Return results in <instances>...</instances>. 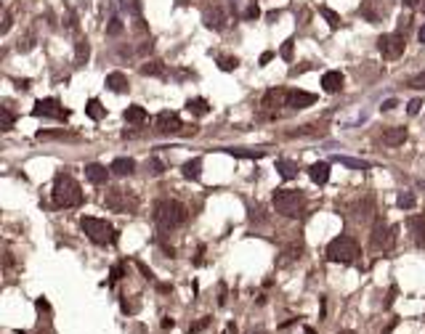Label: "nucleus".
<instances>
[{
	"mask_svg": "<svg viewBox=\"0 0 425 334\" xmlns=\"http://www.w3.org/2000/svg\"><path fill=\"white\" fill-rule=\"evenodd\" d=\"M189 220V209L175 199H160L154 205V223L162 231H173L178 225H184Z\"/></svg>",
	"mask_w": 425,
	"mask_h": 334,
	"instance_id": "obj_1",
	"label": "nucleus"
},
{
	"mask_svg": "<svg viewBox=\"0 0 425 334\" xmlns=\"http://www.w3.org/2000/svg\"><path fill=\"white\" fill-rule=\"evenodd\" d=\"M53 205L56 207H77L83 205V189L72 175L59 173L53 180Z\"/></svg>",
	"mask_w": 425,
	"mask_h": 334,
	"instance_id": "obj_2",
	"label": "nucleus"
},
{
	"mask_svg": "<svg viewBox=\"0 0 425 334\" xmlns=\"http://www.w3.org/2000/svg\"><path fill=\"white\" fill-rule=\"evenodd\" d=\"M271 205L285 218H300L306 209V194L300 189H279L271 199Z\"/></svg>",
	"mask_w": 425,
	"mask_h": 334,
	"instance_id": "obj_3",
	"label": "nucleus"
},
{
	"mask_svg": "<svg viewBox=\"0 0 425 334\" xmlns=\"http://www.w3.org/2000/svg\"><path fill=\"white\" fill-rule=\"evenodd\" d=\"M80 228L88 234L90 241H96V244H115V241H117L115 225L106 223V220H101V218H83L80 220Z\"/></svg>",
	"mask_w": 425,
	"mask_h": 334,
	"instance_id": "obj_4",
	"label": "nucleus"
},
{
	"mask_svg": "<svg viewBox=\"0 0 425 334\" xmlns=\"http://www.w3.org/2000/svg\"><path fill=\"white\" fill-rule=\"evenodd\" d=\"M327 257H330V263L348 265L359 257V244H356L351 236H338V239H332L330 247H327Z\"/></svg>",
	"mask_w": 425,
	"mask_h": 334,
	"instance_id": "obj_5",
	"label": "nucleus"
},
{
	"mask_svg": "<svg viewBox=\"0 0 425 334\" xmlns=\"http://www.w3.org/2000/svg\"><path fill=\"white\" fill-rule=\"evenodd\" d=\"M396 225H388V223H383V220H377L375 223V228H372V250H377V252H388V250H393V244H396Z\"/></svg>",
	"mask_w": 425,
	"mask_h": 334,
	"instance_id": "obj_6",
	"label": "nucleus"
},
{
	"mask_svg": "<svg viewBox=\"0 0 425 334\" xmlns=\"http://www.w3.org/2000/svg\"><path fill=\"white\" fill-rule=\"evenodd\" d=\"M104 205L106 209H112V212H133L136 209V196H130L125 189H109L104 196Z\"/></svg>",
	"mask_w": 425,
	"mask_h": 334,
	"instance_id": "obj_7",
	"label": "nucleus"
},
{
	"mask_svg": "<svg viewBox=\"0 0 425 334\" xmlns=\"http://www.w3.org/2000/svg\"><path fill=\"white\" fill-rule=\"evenodd\" d=\"M404 45H407V40L401 32H391V35H383L377 40V50L383 53V59H399L404 53Z\"/></svg>",
	"mask_w": 425,
	"mask_h": 334,
	"instance_id": "obj_8",
	"label": "nucleus"
},
{
	"mask_svg": "<svg viewBox=\"0 0 425 334\" xmlns=\"http://www.w3.org/2000/svg\"><path fill=\"white\" fill-rule=\"evenodd\" d=\"M32 114L35 117H53V120H67L69 111H67L56 98H40L35 104V109H32Z\"/></svg>",
	"mask_w": 425,
	"mask_h": 334,
	"instance_id": "obj_9",
	"label": "nucleus"
},
{
	"mask_svg": "<svg viewBox=\"0 0 425 334\" xmlns=\"http://www.w3.org/2000/svg\"><path fill=\"white\" fill-rule=\"evenodd\" d=\"M181 127H184V122L175 111H160L157 114V130L160 133H181Z\"/></svg>",
	"mask_w": 425,
	"mask_h": 334,
	"instance_id": "obj_10",
	"label": "nucleus"
},
{
	"mask_svg": "<svg viewBox=\"0 0 425 334\" xmlns=\"http://www.w3.org/2000/svg\"><path fill=\"white\" fill-rule=\"evenodd\" d=\"M316 101L314 93H306V90H287V106L290 109H306Z\"/></svg>",
	"mask_w": 425,
	"mask_h": 334,
	"instance_id": "obj_11",
	"label": "nucleus"
},
{
	"mask_svg": "<svg viewBox=\"0 0 425 334\" xmlns=\"http://www.w3.org/2000/svg\"><path fill=\"white\" fill-rule=\"evenodd\" d=\"M407 225H409V231H412L415 244L420 247V250H425V215H412V218L407 220Z\"/></svg>",
	"mask_w": 425,
	"mask_h": 334,
	"instance_id": "obj_12",
	"label": "nucleus"
},
{
	"mask_svg": "<svg viewBox=\"0 0 425 334\" xmlns=\"http://www.w3.org/2000/svg\"><path fill=\"white\" fill-rule=\"evenodd\" d=\"M229 24V16H226V11L223 8H210V11H205V27H210V30H223V27Z\"/></svg>",
	"mask_w": 425,
	"mask_h": 334,
	"instance_id": "obj_13",
	"label": "nucleus"
},
{
	"mask_svg": "<svg viewBox=\"0 0 425 334\" xmlns=\"http://www.w3.org/2000/svg\"><path fill=\"white\" fill-rule=\"evenodd\" d=\"M263 106L266 109H276V106H287V90L285 88H271L263 95Z\"/></svg>",
	"mask_w": 425,
	"mask_h": 334,
	"instance_id": "obj_14",
	"label": "nucleus"
},
{
	"mask_svg": "<svg viewBox=\"0 0 425 334\" xmlns=\"http://www.w3.org/2000/svg\"><path fill=\"white\" fill-rule=\"evenodd\" d=\"M322 88H324V93H340V90H343V75L335 72V69L324 72V75H322Z\"/></svg>",
	"mask_w": 425,
	"mask_h": 334,
	"instance_id": "obj_15",
	"label": "nucleus"
},
{
	"mask_svg": "<svg viewBox=\"0 0 425 334\" xmlns=\"http://www.w3.org/2000/svg\"><path fill=\"white\" fill-rule=\"evenodd\" d=\"M85 178L90 180V183H96V186H104L106 183V178H109V170H106L104 165H85Z\"/></svg>",
	"mask_w": 425,
	"mask_h": 334,
	"instance_id": "obj_16",
	"label": "nucleus"
},
{
	"mask_svg": "<svg viewBox=\"0 0 425 334\" xmlns=\"http://www.w3.org/2000/svg\"><path fill=\"white\" fill-rule=\"evenodd\" d=\"M308 175H311L314 183L324 186L327 180H330V165H327V162H314V165L308 167Z\"/></svg>",
	"mask_w": 425,
	"mask_h": 334,
	"instance_id": "obj_17",
	"label": "nucleus"
},
{
	"mask_svg": "<svg viewBox=\"0 0 425 334\" xmlns=\"http://www.w3.org/2000/svg\"><path fill=\"white\" fill-rule=\"evenodd\" d=\"M106 88H109L112 93H125L128 90V77L122 75V72H109V75H106Z\"/></svg>",
	"mask_w": 425,
	"mask_h": 334,
	"instance_id": "obj_18",
	"label": "nucleus"
},
{
	"mask_svg": "<svg viewBox=\"0 0 425 334\" xmlns=\"http://www.w3.org/2000/svg\"><path fill=\"white\" fill-rule=\"evenodd\" d=\"M407 141V127H388L383 133V143L385 146H401Z\"/></svg>",
	"mask_w": 425,
	"mask_h": 334,
	"instance_id": "obj_19",
	"label": "nucleus"
},
{
	"mask_svg": "<svg viewBox=\"0 0 425 334\" xmlns=\"http://www.w3.org/2000/svg\"><path fill=\"white\" fill-rule=\"evenodd\" d=\"M109 170H112L115 175H130V173L136 170V162L130 159V157H117V159L112 162Z\"/></svg>",
	"mask_w": 425,
	"mask_h": 334,
	"instance_id": "obj_20",
	"label": "nucleus"
},
{
	"mask_svg": "<svg viewBox=\"0 0 425 334\" xmlns=\"http://www.w3.org/2000/svg\"><path fill=\"white\" fill-rule=\"evenodd\" d=\"M125 122L128 125H144L146 122V109L144 106H128L125 109Z\"/></svg>",
	"mask_w": 425,
	"mask_h": 334,
	"instance_id": "obj_21",
	"label": "nucleus"
},
{
	"mask_svg": "<svg viewBox=\"0 0 425 334\" xmlns=\"http://www.w3.org/2000/svg\"><path fill=\"white\" fill-rule=\"evenodd\" d=\"M327 130L324 125H316V122H311V125H303V127H298V130H290V138H300V135H324Z\"/></svg>",
	"mask_w": 425,
	"mask_h": 334,
	"instance_id": "obj_22",
	"label": "nucleus"
},
{
	"mask_svg": "<svg viewBox=\"0 0 425 334\" xmlns=\"http://www.w3.org/2000/svg\"><path fill=\"white\" fill-rule=\"evenodd\" d=\"M200 175H202V159H200V157H194V159H189L184 165V178L200 180Z\"/></svg>",
	"mask_w": 425,
	"mask_h": 334,
	"instance_id": "obj_23",
	"label": "nucleus"
},
{
	"mask_svg": "<svg viewBox=\"0 0 425 334\" xmlns=\"http://www.w3.org/2000/svg\"><path fill=\"white\" fill-rule=\"evenodd\" d=\"M85 114H88L90 120H96V122H99V120H104L106 109L101 106V101H99V98H90L88 104H85Z\"/></svg>",
	"mask_w": 425,
	"mask_h": 334,
	"instance_id": "obj_24",
	"label": "nucleus"
},
{
	"mask_svg": "<svg viewBox=\"0 0 425 334\" xmlns=\"http://www.w3.org/2000/svg\"><path fill=\"white\" fill-rule=\"evenodd\" d=\"M231 157H242V159H260L266 154V149H223Z\"/></svg>",
	"mask_w": 425,
	"mask_h": 334,
	"instance_id": "obj_25",
	"label": "nucleus"
},
{
	"mask_svg": "<svg viewBox=\"0 0 425 334\" xmlns=\"http://www.w3.org/2000/svg\"><path fill=\"white\" fill-rule=\"evenodd\" d=\"M186 109H189L191 114H197V117H205L207 111H210V104H207L205 98H189L186 101Z\"/></svg>",
	"mask_w": 425,
	"mask_h": 334,
	"instance_id": "obj_26",
	"label": "nucleus"
},
{
	"mask_svg": "<svg viewBox=\"0 0 425 334\" xmlns=\"http://www.w3.org/2000/svg\"><path fill=\"white\" fill-rule=\"evenodd\" d=\"M276 170H279V175L285 180H290V178H295L298 175V165L295 162H290V159H279L276 162Z\"/></svg>",
	"mask_w": 425,
	"mask_h": 334,
	"instance_id": "obj_27",
	"label": "nucleus"
},
{
	"mask_svg": "<svg viewBox=\"0 0 425 334\" xmlns=\"http://www.w3.org/2000/svg\"><path fill=\"white\" fill-rule=\"evenodd\" d=\"M354 212H356V218L359 220H367V218H372V212H375V205H372V199L367 196L364 202H359V205L354 207Z\"/></svg>",
	"mask_w": 425,
	"mask_h": 334,
	"instance_id": "obj_28",
	"label": "nucleus"
},
{
	"mask_svg": "<svg viewBox=\"0 0 425 334\" xmlns=\"http://www.w3.org/2000/svg\"><path fill=\"white\" fill-rule=\"evenodd\" d=\"M332 162H340V165H345V167H351V170H367V167H370L367 162L354 159V157H343V154H335V157H332Z\"/></svg>",
	"mask_w": 425,
	"mask_h": 334,
	"instance_id": "obj_29",
	"label": "nucleus"
},
{
	"mask_svg": "<svg viewBox=\"0 0 425 334\" xmlns=\"http://www.w3.org/2000/svg\"><path fill=\"white\" fill-rule=\"evenodd\" d=\"M141 75H152V77H165V66H162V61H146V64L141 66Z\"/></svg>",
	"mask_w": 425,
	"mask_h": 334,
	"instance_id": "obj_30",
	"label": "nucleus"
},
{
	"mask_svg": "<svg viewBox=\"0 0 425 334\" xmlns=\"http://www.w3.org/2000/svg\"><path fill=\"white\" fill-rule=\"evenodd\" d=\"M319 14H322V16H324V19H327V24H330L332 30H338V27H340V14H335V11H332V8H327V5H322V8H319Z\"/></svg>",
	"mask_w": 425,
	"mask_h": 334,
	"instance_id": "obj_31",
	"label": "nucleus"
},
{
	"mask_svg": "<svg viewBox=\"0 0 425 334\" xmlns=\"http://www.w3.org/2000/svg\"><path fill=\"white\" fill-rule=\"evenodd\" d=\"M300 252H303V247H300V244H292L290 250H285V257L279 260V265H287V263H292V260H298Z\"/></svg>",
	"mask_w": 425,
	"mask_h": 334,
	"instance_id": "obj_32",
	"label": "nucleus"
},
{
	"mask_svg": "<svg viewBox=\"0 0 425 334\" xmlns=\"http://www.w3.org/2000/svg\"><path fill=\"white\" fill-rule=\"evenodd\" d=\"M396 202H399V207H401V209H412L417 199H415V194H412V191H401Z\"/></svg>",
	"mask_w": 425,
	"mask_h": 334,
	"instance_id": "obj_33",
	"label": "nucleus"
},
{
	"mask_svg": "<svg viewBox=\"0 0 425 334\" xmlns=\"http://www.w3.org/2000/svg\"><path fill=\"white\" fill-rule=\"evenodd\" d=\"M218 66H221L223 72H234L237 66H239V61L231 59V56H221V59H218Z\"/></svg>",
	"mask_w": 425,
	"mask_h": 334,
	"instance_id": "obj_34",
	"label": "nucleus"
},
{
	"mask_svg": "<svg viewBox=\"0 0 425 334\" xmlns=\"http://www.w3.org/2000/svg\"><path fill=\"white\" fill-rule=\"evenodd\" d=\"M407 88L425 90V72H420V75H415V77H409V80H407Z\"/></svg>",
	"mask_w": 425,
	"mask_h": 334,
	"instance_id": "obj_35",
	"label": "nucleus"
},
{
	"mask_svg": "<svg viewBox=\"0 0 425 334\" xmlns=\"http://www.w3.org/2000/svg\"><path fill=\"white\" fill-rule=\"evenodd\" d=\"M88 53H90L88 43L80 40V43H77V64H85V61H88Z\"/></svg>",
	"mask_w": 425,
	"mask_h": 334,
	"instance_id": "obj_36",
	"label": "nucleus"
},
{
	"mask_svg": "<svg viewBox=\"0 0 425 334\" xmlns=\"http://www.w3.org/2000/svg\"><path fill=\"white\" fill-rule=\"evenodd\" d=\"M120 32H122V21H120V19H112V24L106 27V35H109V37H117Z\"/></svg>",
	"mask_w": 425,
	"mask_h": 334,
	"instance_id": "obj_37",
	"label": "nucleus"
},
{
	"mask_svg": "<svg viewBox=\"0 0 425 334\" xmlns=\"http://www.w3.org/2000/svg\"><path fill=\"white\" fill-rule=\"evenodd\" d=\"M149 173L152 175H162V173H165V165H162V162L154 157V159H149Z\"/></svg>",
	"mask_w": 425,
	"mask_h": 334,
	"instance_id": "obj_38",
	"label": "nucleus"
},
{
	"mask_svg": "<svg viewBox=\"0 0 425 334\" xmlns=\"http://www.w3.org/2000/svg\"><path fill=\"white\" fill-rule=\"evenodd\" d=\"M14 127V114H11L8 106H3V130H11Z\"/></svg>",
	"mask_w": 425,
	"mask_h": 334,
	"instance_id": "obj_39",
	"label": "nucleus"
},
{
	"mask_svg": "<svg viewBox=\"0 0 425 334\" xmlns=\"http://www.w3.org/2000/svg\"><path fill=\"white\" fill-rule=\"evenodd\" d=\"M420 109H423V101H420V98H412L409 104H407V111H409L412 117H415V114H420Z\"/></svg>",
	"mask_w": 425,
	"mask_h": 334,
	"instance_id": "obj_40",
	"label": "nucleus"
},
{
	"mask_svg": "<svg viewBox=\"0 0 425 334\" xmlns=\"http://www.w3.org/2000/svg\"><path fill=\"white\" fill-rule=\"evenodd\" d=\"M361 14H364L367 19H370V21H377V19H380V14L370 8V3H364V5H361Z\"/></svg>",
	"mask_w": 425,
	"mask_h": 334,
	"instance_id": "obj_41",
	"label": "nucleus"
},
{
	"mask_svg": "<svg viewBox=\"0 0 425 334\" xmlns=\"http://www.w3.org/2000/svg\"><path fill=\"white\" fill-rule=\"evenodd\" d=\"M207 324H210V318H207V316H205V318H200V321H197V324H191V334L202 332V329H205Z\"/></svg>",
	"mask_w": 425,
	"mask_h": 334,
	"instance_id": "obj_42",
	"label": "nucleus"
},
{
	"mask_svg": "<svg viewBox=\"0 0 425 334\" xmlns=\"http://www.w3.org/2000/svg\"><path fill=\"white\" fill-rule=\"evenodd\" d=\"M282 59H292V40H287L282 45Z\"/></svg>",
	"mask_w": 425,
	"mask_h": 334,
	"instance_id": "obj_43",
	"label": "nucleus"
},
{
	"mask_svg": "<svg viewBox=\"0 0 425 334\" xmlns=\"http://www.w3.org/2000/svg\"><path fill=\"white\" fill-rule=\"evenodd\" d=\"M11 30V14H8V11H5V14H3V27H0V32H3V35H5V32H8Z\"/></svg>",
	"mask_w": 425,
	"mask_h": 334,
	"instance_id": "obj_44",
	"label": "nucleus"
},
{
	"mask_svg": "<svg viewBox=\"0 0 425 334\" xmlns=\"http://www.w3.org/2000/svg\"><path fill=\"white\" fill-rule=\"evenodd\" d=\"M258 16H260L258 5H250V8H247V19H258Z\"/></svg>",
	"mask_w": 425,
	"mask_h": 334,
	"instance_id": "obj_45",
	"label": "nucleus"
},
{
	"mask_svg": "<svg viewBox=\"0 0 425 334\" xmlns=\"http://www.w3.org/2000/svg\"><path fill=\"white\" fill-rule=\"evenodd\" d=\"M383 111H391V109H396V101L393 98H388V101H383V106H380Z\"/></svg>",
	"mask_w": 425,
	"mask_h": 334,
	"instance_id": "obj_46",
	"label": "nucleus"
},
{
	"mask_svg": "<svg viewBox=\"0 0 425 334\" xmlns=\"http://www.w3.org/2000/svg\"><path fill=\"white\" fill-rule=\"evenodd\" d=\"M120 276H122V265H115V268H112V281H117Z\"/></svg>",
	"mask_w": 425,
	"mask_h": 334,
	"instance_id": "obj_47",
	"label": "nucleus"
},
{
	"mask_svg": "<svg viewBox=\"0 0 425 334\" xmlns=\"http://www.w3.org/2000/svg\"><path fill=\"white\" fill-rule=\"evenodd\" d=\"M401 3H404V5H407V8H417V5H420V3H423V0H401Z\"/></svg>",
	"mask_w": 425,
	"mask_h": 334,
	"instance_id": "obj_48",
	"label": "nucleus"
},
{
	"mask_svg": "<svg viewBox=\"0 0 425 334\" xmlns=\"http://www.w3.org/2000/svg\"><path fill=\"white\" fill-rule=\"evenodd\" d=\"M173 324H175V321H173V318H168V316L162 318V329H173Z\"/></svg>",
	"mask_w": 425,
	"mask_h": 334,
	"instance_id": "obj_49",
	"label": "nucleus"
},
{
	"mask_svg": "<svg viewBox=\"0 0 425 334\" xmlns=\"http://www.w3.org/2000/svg\"><path fill=\"white\" fill-rule=\"evenodd\" d=\"M16 88H19V90H27V88H30V80H16Z\"/></svg>",
	"mask_w": 425,
	"mask_h": 334,
	"instance_id": "obj_50",
	"label": "nucleus"
},
{
	"mask_svg": "<svg viewBox=\"0 0 425 334\" xmlns=\"http://www.w3.org/2000/svg\"><path fill=\"white\" fill-rule=\"evenodd\" d=\"M407 27H409V19H407V16H401V21H399V30H407Z\"/></svg>",
	"mask_w": 425,
	"mask_h": 334,
	"instance_id": "obj_51",
	"label": "nucleus"
},
{
	"mask_svg": "<svg viewBox=\"0 0 425 334\" xmlns=\"http://www.w3.org/2000/svg\"><path fill=\"white\" fill-rule=\"evenodd\" d=\"M420 40L425 43V24H423V30H420Z\"/></svg>",
	"mask_w": 425,
	"mask_h": 334,
	"instance_id": "obj_52",
	"label": "nucleus"
},
{
	"mask_svg": "<svg viewBox=\"0 0 425 334\" xmlns=\"http://www.w3.org/2000/svg\"><path fill=\"white\" fill-rule=\"evenodd\" d=\"M338 334H354V332H338Z\"/></svg>",
	"mask_w": 425,
	"mask_h": 334,
	"instance_id": "obj_53",
	"label": "nucleus"
},
{
	"mask_svg": "<svg viewBox=\"0 0 425 334\" xmlns=\"http://www.w3.org/2000/svg\"><path fill=\"white\" fill-rule=\"evenodd\" d=\"M423 14H425V3H423Z\"/></svg>",
	"mask_w": 425,
	"mask_h": 334,
	"instance_id": "obj_54",
	"label": "nucleus"
},
{
	"mask_svg": "<svg viewBox=\"0 0 425 334\" xmlns=\"http://www.w3.org/2000/svg\"><path fill=\"white\" fill-rule=\"evenodd\" d=\"M255 334H263V332H255Z\"/></svg>",
	"mask_w": 425,
	"mask_h": 334,
	"instance_id": "obj_55",
	"label": "nucleus"
}]
</instances>
